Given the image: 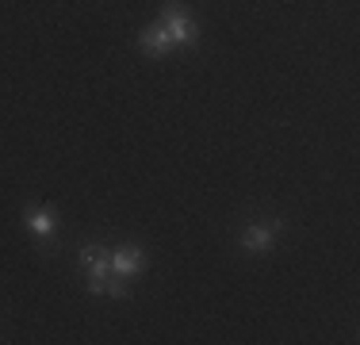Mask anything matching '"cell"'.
<instances>
[{
  "label": "cell",
  "mask_w": 360,
  "mask_h": 345,
  "mask_svg": "<svg viewBox=\"0 0 360 345\" xmlns=\"http://www.w3.org/2000/svg\"><path fill=\"white\" fill-rule=\"evenodd\" d=\"M276 234H280V219L276 222H253V227L242 230V249L245 253H269Z\"/></svg>",
  "instance_id": "cell-3"
},
{
  "label": "cell",
  "mask_w": 360,
  "mask_h": 345,
  "mask_svg": "<svg viewBox=\"0 0 360 345\" xmlns=\"http://www.w3.org/2000/svg\"><path fill=\"white\" fill-rule=\"evenodd\" d=\"M139 50L146 58H165L169 50H173V39H169V31H165V23H150L142 34H139Z\"/></svg>",
  "instance_id": "cell-4"
},
{
  "label": "cell",
  "mask_w": 360,
  "mask_h": 345,
  "mask_svg": "<svg viewBox=\"0 0 360 345\" xmlns=\"http://www.w3.org/2000/svg\"><path fill=\"white\" fill-rule=\"evenodd\" d=\"M142 269H146L142 246H123V249L111 253V272H115V276H139Z\"/></svg>",
  "instance_id": "cell-5"
},
{
  "label": "cell",
  "mask_w": 360,
  "mask_h": 345,
  "mask_svg": "<svg viewBox=\"0 0 360 345\" xmlns=\"http://www.w3.org/2000/svg\"><path fill=\"white\" fill-rule=\"evenodd\" d=\"M161 23H165L173 46H192V42H200V23H195L192 12L180 8L176 0H165V8H161Z\"/></svg>",
  "instance_id": "cell-1"
},
{
  "label": "cell",
  "mask_w": 360,
  "mask_h": 345,
  "mask_svg": "<svg viewBox=\"0 0 360 345\" xmlns=\"http://www.w3.org/2000/svg\"><path fill=\"white\" fill-rule=\"evenodd\" d=\"M104 291H108V296H115V299H127V296H131V288H127V276H115V272H111L108 284H104Z\"/></svg>",
  "instance_id": "cell-7"
},
{
  "label": "cell",
  "mask_w": 360,
  "mask_h": 345,
  "mask_svg": "<svg viewBox=\"0 0 360 345\" xmlns=\"http://www.w3.org/2000/svg\"><path fill=\"white\" fill-rule=\"evenodd\" d=\"M81 265L89 269V291H92V296H100L104 284H108V276H111V253H108V249H100V246H84L81 249Z\"/></svg>",
  "instance_id": "cell-2"
},
{
  "label": "cell",
  "mask_w": 360,
  "mask_h": 345,
  "mask_svg": "<svg viewBox=\"0 0 360 345\" xmlns=\"http://www.w3.org/2000/svg\"><path fill=\"white\" fill-rule=\"evenodd\" d=\"M23 222H27V230H31V234H39V238H50V234H54V227H58L54 207H27V211H23Z\"/></svg>",
  "instance_id": "cell-6"
}]
</instances>
